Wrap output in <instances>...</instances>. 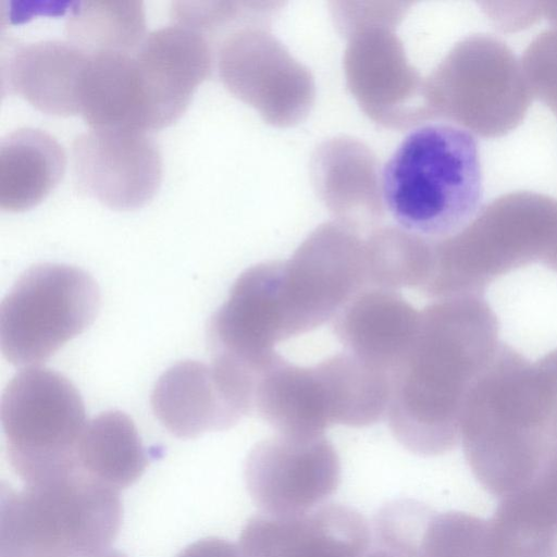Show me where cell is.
<instances>
[{
    "label": "cell",
    "mask_w": 557,
    "mask_h": 557,
    "mask_svg": "<svg viewBox=\"0 0 557 557\" xmlns=\"http://www.w3.org/2000/svg\"><path fill=\"white\" fill-rule=\"evenodd\" d=\"M497 319L481 295L437 299L420 311L416 338L391 374L386 417L408 450L456 447L468 396L496 355Z\"/></svg>",
    "instance_id": "6da1fadb"
},
{
    "label": "cell",
    "mask_w": 557,
    "mask_h": 557,
    "mask_svg": "<svg viewBox=\"0 0 557 557\" xmlns=\"http://www.w3.org/2000/svg\"><path fill=\"white\" fill-rule=\"evenodd\" d=\"M253 408L282 435H324L334 424L331 393L320 364L297 366L282 356L260 374Z\"/></svg>",
    "instance_id": "d6986e66"
},
{
    "label": "cell",
    "mask_w": 557,
    "mask_h": 557,
    "mask_svg": "<svg viewBox=\"0 0 557 557\" xmlns=\"http://www.w3.org/2000/svg\"><path fill=\"white\" fill-rule=\"evenodd\" d=\"M89 53L62 40L12 44L2 57V86L36 110L79 115V96Z\"/></svg>",
    "instance_id": "e0dca14e"
},
{
    "label": "cell",
    "mask_w": 557,
    "mask_h": 557,
    "mask_svg": "<svg viewBox=\"0 0 557 557\" xmlns=\"http://www.w3.org/2000/svg\"><path fill=\"white\" fill-rule=\"evenodd\" d=\"M134 60L148 133L182 117L213 62L207 37L177 23L147 34Z\"/></svg>",
    "instance_id": "5bb4252c"
},
{
    "label": "cell",
    "mask_w": 557,
    "mask_h": 557,
    "mask_svg": "<svg viewBox=\"0 0 557 557\" xmlns=\"http://www.w3.org/2000/svg\"><path fill=\"white\" fill-rule=\"evenodd\" d=\"M542 261L553 270L557 271V240Z\"/></svg>",
    "instance_id": "4dcf8cb0"
},
{
    "label": "cell",
    "mask_w": 557,
    "mask_h": 557,
    "mask_svg": "<svg viewBox=\"0 0 557 557\" xmlns=\"http://www.w3.org/2000/svg\"><path fill=\"white\" fill-rule=\"evenodd\" d=\"M542 16L557 27V1L541 2Z\"/></svg>",
    "instance_id": "f546056e"
},
{
    "label": "cell",
    "mask_w": 557,
    "mask_h": 557,
    "mask_svg": "<svg viewBox=\"0 0 557 557\" xmlns=\"http://www.w3.org/2000/svg\"><path fill=\"white\" fill-rule=\"evenodd\" d=\"M485 528L476 516L401 498L379 510L372 531L374 542L401 557H484Z\"/></svg>",
    "instance_id": "2e32d148"
},
{
    "label": "cell",
    "mask_w": 557,
    "mask_h": 557,
    "mask_svg": "<svg viewBox=\"0 0 557 557\" xmlns=\"http://www.w3.org/2000/svg\"><path fill=\"white\" fill-rule=\"evenodd\" d=\"M0 416L10 463L26 484L77 472V445L87 423L82 396L63 374L38 366L4 388Z\"/></svg>",
    "instance_id": "8992f818"
},
{
    "label": "cell",
    "mask_w": 557,
    "mask_h": 557,
    "mask_svg": "<svg viewBox=\"0 0 557 557\" xmlns=\"http://www.w3.org/2000/svg\"><path fill=\"white\" fill-rule=\"evenodd\" d=\"M77 469L117 492L145 472L148 458L133 420L106 411L87 421L77 445Z\"/></svg>",
    "instance_id": "44dd1931"
},
{
    "label": "cell",
    "mask_w": 557,
    "mask_h": 557,
    "mask_svg": "<svg viewBox=\"0 0 557 557\" xmlns=\"http://www.w3.org/2000/svg\"><path fill=\"white\" fill-rule=\"evenodd\" d=\"M380 191L398 228L430 242L457 234L482 208L475 136L451 121L411 131L384 163Z\"/></svg>",
    "instance_id": "3957f363"
},
{
    "label": "cell",
    "mask_w": 557,
    "mask_h": 557,
    "mask_svg": "<svg viewBox=\"0 0 557 557\" xmlns=\"http://www.w3.org/2000/svg\"><path fill=\"white\" fill-rule=\"evenodd\" d=\"M77 557H127V556L124 553L120 552V550L112 549V548H107V549L101 550V552H97V553L88 554V555H83V556H77Z\"/></svg>",
    "instance_id": "1f68e13d"
},
{
    "label": "cell",
    "mask_w": 557,
    "mask_h": 557,
    "mask_svg": "<svg viewBox=\"0 0 557 557\" xmlns=\"http://www.w3.org/2000/svg\"><path fill=\"white\" fill-rule=\"evenodd\" d=\"M119 492L77 471L22 490L1 487L0 557H77L110 548Z\"/></svg>",
    "instance_id": "5b68a950"
},
{
    "label": "cell",
    "mask_w": 557,
    "mask_h": 557,
    "mask_svg": "<svg viewBox=\"0 0 557 557\" xmlns=\"http://www.w3.org/2000/svg\"><path fill=\"white\" fill-rule=\"evenodd\" d=\"M364 243L326 226L313 233L287 261H281L280 302L287 337L324 324L368 288Z\"/></svg>",
    "instance_id": "9c48e42d"
},
{
    "label": "cell",
    "mask_w": 557,
    "mask_h": 557,
    "mask_svg": "<svg viewBox=\"0 0 557 557\" xmlns=\"http://www.w3.org/2000/svg\"><path fill=\"white\" fill-rule=\"evenodd\" d=\"M484 557H557V525L516 496L486 520Z\"/></svg>",
    "instance_id": "cb8c5ba5"
},
{
    "label": "cell",
    "mask_w": 557,
    "mask_h": 557,
    "mask_svg": "<svg viewBox=\"0 0 557 557\" xmlns=\"http://www.w3.org/2000/svg\"><path fill=\"white\" fill-rule=\"evenodd\" d=\"M371 531L355 508L322 504L296 516L251 517L238 547L243 557H359L372 543Z\"/></svg>",
    "instance_id": "9a60e30c"
},
{
    "label": "cell",
    "mask_w": 557,
    "mask_h": 557,
    "mask_svg": "<svg viewBox=\"0 0 557 557\" xmlns=\"http://www.w3.org/2000/svg\"><path fill=\"white\" fill-rule=\"evenodd\" d=\"M483 10L503 30L515 32L532 25L542 16L541 2H484Z\"/></svg>",
    "instance_id": "4316f807"
},
{
    "label": "cell",
    "mask_w": 557,
    "mask_h": 557,
    "mask_svg": "<svg viewBox=\"0 0 557 557\" xmlns=\"http://www.w3.org/2000/svg\"><path fill=\"white\" fill-rule=\"evenodd\" d=\"M64 33L69 42L88 53H133L147 36L144 4L133 0L74 2Z\"/></svg>",
    "instance_id": "7402d4cb"
},
{
    "label": "cell",
    "mask_w": 557,
    "mask_h": 557,
    "mask_svg": "<svg viewBox=\"0 0 557 557\" xmlns=\"http://www.w3.org/2000/svg\"><path fill=\"white\" fill-rule=\"evenodd\" d=\"M281 261L245 270L208 324L212 358L235 363L256 376L281 355L274 347L286 341L280 300Z\"/></svg>",
    "instance_id": "4fadbf2b"
},
{
    "label": "cell",
    "mask_w": 557,
    "mask_h": 557,
    "mask_svg": "<svg viewBox=\"0 0 557 557\" xmlns=\"http://www.w3.org/2000/svg\"><path fill=\"white\" fill-rule=\"evenodd\" d=\"M532 94L555 114L557 112V27L539 34L520 58Z\"/></svg>",
    "instance_id": "484cf974"
},
{
    "label": "cell",
    "mask_w": 557,
    "mask_h": 557,
    "mask_svg": "<svg viewBox=\"0 0 557 557\" xmlns=\"http://www.w3.org/2000/svg\"><path fill=\"white\" fill-rule=\"evenodd\" d=\"M76 189L117 211L136 210L157 195L162 156L149 133L126 127L89 128L71 145Z\"/></svg>",
    "instance_id": "7c38bea8"
},
{
    "label": "cell",
    "mask_w": 557,
    "mask_h": 557,
    "mask_svg": "<svg viewBox=\"0 0 557 557\" xmlns=\"http://www.w3.org/2000/svg\"><path fill=\"white\" fill-rule=\"evenodd\" d=\"M100 290L81 268L38 263L28 268L0 305V346L13 366L49 359L96 319Z\"/></svg>",
    "instance_id": "52a82bcc"
},
{
    "label": "cell",
    "mask_w": 557,
    "mask_h": 557,
    "mask_svg": "<svg viewBox=\"0 0 557 557\" xmlns=\"http://www.w3.org/2000/svg\"><path fill=\"white\" fill-rule=\"evenodd\" d=\"M420 311L397 290L369 287L333 319L334 332L347 352L389 375L411 347Z\"/></svg>",
    "instance_id": "ac0fdd59"
},
{
    "label": "cell",
    "mask_w": 557,
    "mask_h": 557,
    "mask_svg": "<svg viewBox=\"0 0 557 557\" xmlns=\"http://www.w3.org/2000/svg\"><path fill=\"white\" fill-rule=\"evenodd\" d=\"M440 107L473 135L503 137L523 121L533 100L521 60L488 34L460 41L437 74Z\"/></svg>",
    "instance_id": "ba28073f"
},
{
    "label": "cell",
    "mask_w": 557,
    "mask_h": 557,
    "mask_svg": "<svg viewBox=\"0 0 557 557\" xmlns=\"http://www.w3.org/2000/svg\"><path fill=\"white\" fill-rule=\"evenodd\" d=\"M555 115H556V117H557V113H556Z\"/></svg>",
    "instance_id": "d6a6232c"
},
{
    "label": "cell",
    "mask_w": 557,
    "mask_h": 557,
    "mask_svg": "<svg viewBox=\"0 0 557 557\" xmlns=\"http://www.w3.org/2000/svg\"><path fill=\"white\" fill-rule=\"evenodd\" d=\"M257 377L228 362L180 361L158 379L152 412L173 435L194 438L234 426L255 407Z\"/></svg>",
    "instance_id": "30bf717a"
},
{
    "label": "cell",
    "mask_w": 557,
    "mask_h": 557,
    "mask_svg": "<svg viewBox=\"0 0 557 557\" xmlns=\"http://www.w3.org/2000/svg\"><path fill=\"white\" fill-rule=\"evenodd\" d=\"M556 240V198L504 194L482 206L460 232L432 242L431 268L419 290L436 300L480 295L499 275L543 260Z\"/></svg>",
    "instance_id": "277c9868"
},
{
    "label": "cell",
    "mask_w": 557,
    "mask_h": 557,
    "mask_svg": "<svg viewBox=\"0 0 557 557\" xmlns=\"http://www.w3.org/2000/svg\"><path fill=\"white\" fill-rule=\"evenodd\" d=\"M460 441L474 478L498 499L557 472V349L531 363L500 344L468 396Z\"/></svg>",
    "instance_id": "7a4b0ae2"
},
{
    "label": "cell",
    "mask_w": 557,
    "mask_h": 557,
    "mask_svg": "<svg viewBox=\"0 0 557 557\" xmlns=\"http://www.w3.org/2000/svg\"><path fill=\"white\" fill-rule=\"evenodd\" d=\"M247 491L263 513L289 517L327 499L341 481V462L324 436L277 434L257 443L244 467Z\"/></svg>",
    "instance_id": "8fae6325"
},
{
    "label": "cell",
    "mask_w": 557,
    "mask_h": 557,
    "mask_svg": "<svg viewBox=\"0 0 557 557\" xmlns=\"http://www.w3.org/2000/svg\"><path fill=\"white\" fill-rule=\"evenodd\" d=\"M373 540V539H372ZM359 557H401L399 554L394 550L377 544L373 541L370 547L361 554Z\"/></svg>",
    "instance_id": "f1b7e54d"
},
{
    "label": "cell",
    "mask_w": 557,
    "mask_h": 557,
    "mask_svg": "<svg viewBox=\"0 0 557 557\" xmlns=\"http://www.w3.org/2000/svg\"><path fill=\"white\" fill-rule=\"evenodd\" d=\"M66 158L49 133L21 127L0 143V209L23 212L40 203L60 183Z\"/></svg>",
    "instance_id": "ffe728a7"
},
{
    "label": "cell",
    "mask_w": 557,
    "mask_h": 557,
    "mask_svg": "<svg viewBox=\"0 0 557 557\" xmlns=\"http://www.w3.org/2000/svg\"><path fill=\"white\" fill-rule=\"evenodd\" d=\"M369 287L420 288L432 261V242L400 228L385 230L364 243Z\"/></svg>",
    "instance_id": "d4e9b609"
},
{
    "label": "cell",
    "mask_w": 557,
    "mask_h": 557,
    "mask_svg": "<svg viewBox=\"0 0 557 557\" xmlns=\"http://www.w3.org/2000/svg\"><path fill=\"white\" fill-rule=\"evenodd\" d=\"M330 385L335 424L361 428L386 416L391 375L344 351L320 362Z\"/></svg>",
    "instance_id": "603a6c76"
},
{
    "label": "cell",
    "mask_w": 557,
    "mask_h": 557,
    "mask_svg": "<svg viewBox=\"0 0 557 557\" xmlns=\"http://www.w3.org/2000/svg\"><path fill=\"white\" fill-rule=\"evenodd\" d=\"M176 557H243V555L238 545L225 539L206 537L189 544Z\"/></svg>",
    "instance_id": "83f0119b"
}]
</instances>
